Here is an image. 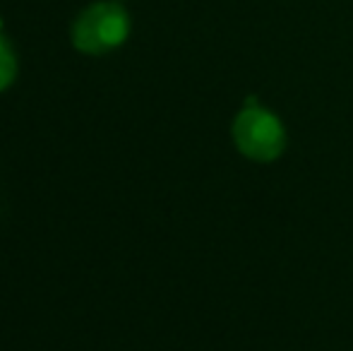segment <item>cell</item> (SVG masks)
Masks as SVG:
<instances>
[{"mask_svg": "<svg viewBox=\"0 0 353 351\" xmlns=\"http://www.w3.org/2000/svg\"><path fill=\"white\" fill-rule=\"evenodd\" d=\"M233 145L245 159L270 164L286 150V128L279 116L257 103H248L236 116L231 128Z\"/></svg>", "mask_w": 353, "mask_h": 351, "instance_id": "cell-1", "label": "cell"}, {"mask_svg": "<svg viewBox=\"0 0 353 351\" xmlns=\"http://www.w3.org/2000/svg\"><path fill=\"white\" fill-rule=\"evenodd\" d=\"M130 34V17L116 3H97L89 5L72 24V43L77 51L89 56H103V53L118 48Z\"/></svg>", "mask_w": 353, "mask_h": 351, "instance_id": "cell-2", "label": "cell"}, {"mask_svg": "<svg viewBox=\"0 0 353 351\" xmlns=\"http://www.w3.org/2000/svg\"><path fill=\"white\" fill-rule=\"evenodd\" d=\"M17 77V58L14 51L3 37H0V92H5Z\"/></svg>", "mask_w": 353, "mask_h": 351, "instance_id": "cell-3", "label": "cell"}]
</instances>
